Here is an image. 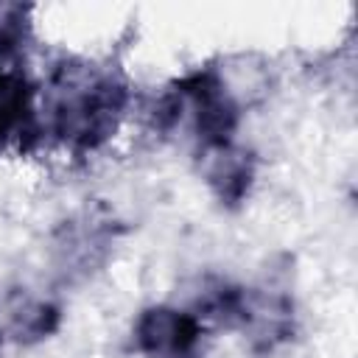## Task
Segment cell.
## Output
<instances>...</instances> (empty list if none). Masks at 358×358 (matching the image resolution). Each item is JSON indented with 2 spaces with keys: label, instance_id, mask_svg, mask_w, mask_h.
Segmentation results:
<instances>
[{
  "label": "cell",
  "instance_id": "1",
  "mask_svg": "<svg viewBox=\"0 0 358 358\" xmlns=\"http://www.w3.org/2000/svg\"><path fill=\"white\" fill-rule=\"evenodd\" d=\"M129 103L126 81L92 62L70 59L53 67L42 112L48 131L76 154L101 148L120 126Z\"/></svg>",
  "mask_w": 358,
  "mask_h": 358
},
{
  "label": "cell",
  "instance_id": "2",
  "mask_svg": "<svg viewBox=\"0 0 358 358\" xmlns=\"http://www.w3.org/2000/svg\"><path fill=\"white\" fill-rule=\"evenodd\" d=\"M157 120L165 131L176 126L185 129L187 137L196 143L199 157H207L235 145L241 106L221 73L215 67H204L179 78L162 95Z\"/></svg>",
  "mask_w": 358,
  "mask_h": 358
},
{
  "label": "cell",
  "instance_id": "3",
  "mask_svg": "<svg viewBox=\"0 0 358 358\" xmlns=\"http://www.w3.org/2000/svg\"><path fill=\"white\" fill-rule=\"evenodd\" d=\"M207 322L173 305L145 308L134 322V344L145 358H201Z\"/></svg>",
  "mask_w": 358,
  "mask_h": 358
},
{
  "label": "cell",
  "instance_id": "4",
  "mask_svg": "<svg viewBox=\"0 0 358 358\" xmlns=\"http://www.w3.org/2000/svg\"><path fill=\"white\" fill-rule=\"evenodd\" d=\"M39 134V98L22 62L0 67V148H28Z\"/></svg>",
  "mask_w": 358,
  "mask_h": 358
},
{
  "label": "cell",
  "instance_id": "5",
  "mask_svg": "<svg viewBox=\"0 0 358 358\" xmlns=\"http://www.w3.org/2000/svg\"><path fill=\"white\" fill-rule=\"evenodd\" d=\"M201 162H204L201 171L207 176V185L213 187V193L218 196L221 204L235 207L246 199V193L252 187V179H255L252 154H246L238 145H229V148H221L215 154L201 157Z\"/></svg>",
  "mask_w": 358,
  "mask_h": 358
}]
</instances>
